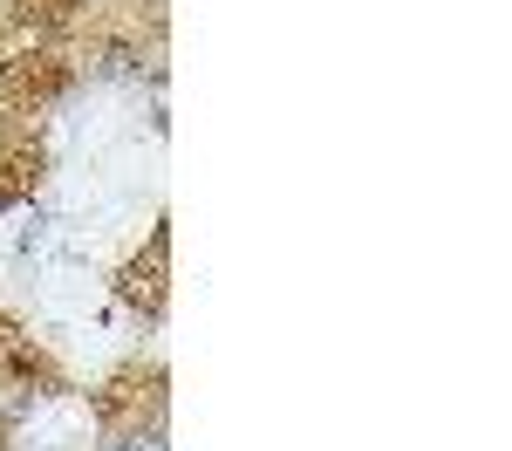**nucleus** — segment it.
<instances>
[{"mask_svg":"<svg viewBox=\"0 0 512 451\" xmlns=\"http://www.w3.org/2000/svg\"><path fill=\"white\" fill-rule=\"evenodd\" d=\"M123 294H130L137 308H158V301H164V233L151 240V267L137 260V267L123 274Z\"/></svg>","mask_w":512,"mask_h":451,"instance_id":"obj_1","label":"nucleus"},{"mask_svg":"<svg viewBox=\"0 0 512 451\" xmlns=\"http://www.w3.org/2000/svg\"><path fill=\"white\" fill-rule=\"evenodd\" d=\"M110 451H164V438L158 431H130V438H117Z\"/></svg>","mask_w":512,"mask_h":451,"instance_id":"obj_2","label":"nucleus"}]
</instances>
